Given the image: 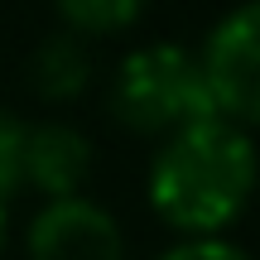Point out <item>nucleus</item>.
I'll return each mask as SVG.
<instances>
[{"instance_id":"8","label":"nucleus","mask_w":260,"mask_h":260,"mask_svg":"<svg viewBox=\"0 0 260 260\" xmlns=\"http://www.w3.org/2000/svg\"><path fill=\"white\" fill-rule=\"evenodd\" d=\"M24 135H29V125L0 106V198L5 203L24 188Z\"/></svg>"},{"instance_id":"7","label":"nucleus","mask_w":260,"mask_h":260,"mask_svg":"<svg viewBox=\"0 0 260 260\" xmlns=\"http://www.w3.org/2000/svg\"><path fill=\"white\" fill-rule=\"evenodd\" d=\"M63 29L82 39H111L140 24V15L149 10V0H53Z\"/></svg>"},{"instance_id":"5","label":"nucleus","mask_w":260,"mask_h":260,"mask_svg":"<svg viewBox=\"0 0 260 260\" xmlns=\"http://www.w3.org/2000/svg\"><path fill=\"white\" fill-rule=\"evenodd\" d=\"M96 145L73 121H39L24 135V188L39 198H73L87 188Z\"/></svg>"},{"instance_id":"4","label":"nucleus","mask_w":260,"mask_h":260,"mask_svg":"<svg viewBox=\"0 0 260 260\" xmlns=\"http://www.w3.org/2000/svg\"><path fill=\"white\" fill-rule=\"evenodd\" d=\"M24 260H125V232L96 198H44L24 222Z\"/></svg>"},{"instance_id":"2","label":"nucleus","mask_w":260,"mask_h":260,"mask_svg":"<svg viewBox=\"0 0 260 260\" xmlns=\"http://www.w3.org/2000/svg\"><path fill=\"white\" fill-rule=\"evenodd\" d=\"M106 111L121 130L145 140H164L169 130L198 121V116H212L203 82H198L193 48L174 44V39H149V44L130 48L111 73Z\"/></svg>"},{"instance_id":"9","label":"nucleus","mask_w":260,"mask_h":260,"mask_svg":"<svg viewBox=\"0 0 260 260\" xmlns=\"http://www.w3.org/2000/svg\"><path fill=\"white\" fill-rule=\"evenodd\" d=\"M154 260H251L236 241L226 236H178L169 251H159Z\"/></svg>"},{"instance_id":"10","label":"nucleus","mask_w":260,"mask_h":260,"mask_svg":"<svg viewBox=\"0 0 260 260\" xmlns=\"http://www.w3.org/2000/svg\"><path fill=\"white\" fill-rule=\"evenodd\" d=\"M5 246H10V203L0 198V255H5Z\"/></svg>"},{"instance_id":"1","label":"nucleus","mask_w":260,"mask_h":260,"mask_svg":"<svg viewBox=\"0 0 260 260\" xmlns=\"http://www.w3.org/2000/svg\"><path fill=\"white\" fill-rule=\"evenodd\" d=\"M255 193V140L222 116L169 130L145 169V203L174 236H226Z\"/></svg>"},{"instance_id":"3","label":"nucleus","mask_w":260,"mask_h":260,"mask_svg":"<svg viewBox=\"0 0 260 260\" xmlns=\"http://www.w3.org/2000/svg\"><path fill=\"white\" fill-rule=\"evenodd\" d=\"M198 58V82H203L207 111L232 125L251 130L260 121V5L241 0L207 29Z\"/></svg>"},{"instance_id":"6","label":"nucleus","mask_w":260,"mask_h":260,"mask_svg":"<svg viewBox=\"0 0 260 260\" xmlns=\"http://www.w3.org/2000/svg\"><path fill=\"white\" fill-rule=\"evenodd\" d=\"M29 87L39 102L48 106H68L82 102L96 82V58H92V39L73 34V29H53L48 39H39V48L29 53Z\"/></svg>"}]
</instances>
